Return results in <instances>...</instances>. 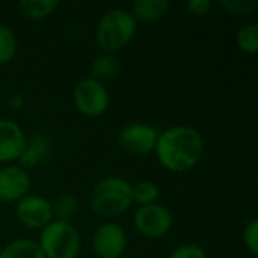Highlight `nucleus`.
I'll use <instances>...</instances> for the list:
<instances>
[{"label":"nucleus","instance_id":"obj_1","mask_svg":"<svg viewBox=\"0 0 258 258\" xmlns=\"http://www.w3.org/2000/svg\"><path fill=\"white\" fill-rule=\"evenodd\" d=\"M154 153L159 163L169 172H187L200 163L204 139L192 125H174L159 133Z\"/></svg>","mask_w":258,"mask_h":258},{"label":"nucleus","instance_id":"obj_2","mask_svg":"<svg viewBox=\"0 0 258 258\" xmlns=\"http://www.w3.org/2000/svg\"><path fill=\"white\" fill-rule=\"evenodd\" d=\"M132 184L122 177H106L98 181L91 195V210L100 218H116L133 206Z\"/></svg>","mask_w":258,"mask_h":258},{"label":"nucleus","instance_id":"obj_3","mask_svg":"<svg viewBox=\"0 0 258 258\" xmlns=\"http://www.w3.org/2000/svg\"><path fill=\"white\" fill-rule=\"evenodd\" d=\"M138 23L125 9L115 8L107 11L97 24L95 44L103 53L115 54L125 48L135 38Z\"/></svg>","mask_w":258,"mask_h":258},{"label":"nucleus","instance_id":"obj_4","mask_svg":"<svg viewBox=\"0 0 258 258\" xmlns=\"http://www.w3.org/2000/svg\"><path fill=\"white\" fill-rule=\"evenodd\" d=\"M38 245L44 258H76L80 252L82 240L73 224L51 221L41 230Z\"/></svg>","mask_w":258,"mask_h":258},{"label":"nucleus","instance_id":"obj_5","mask_svg":"<svg viewBox=\"0 0 258 258\" xmlns=\"http://www.w3.org/2000/svg\"><path fill=\"white\" fill-rule=\"evenodd\" d=\"M73 101L82 115L98 118L109 107V92L104 85L91 77H85L76 83L73 89Z\"/></svg>","mask_w":258,"mask_h":258},{"label":"nucleus","instance_id":"obj_6","mask_svg":"<svg viewBox=\"0 0 258 258\" xmlns=\"http://www.w3.org/2000/svg\"><path fill=\"white\" fill-rule=\"evenodd\" d=\"M174 224L171 210L162 204L142 206L135 212L133 227L145 239H160L166 236Z\"/></svg>","mask_w":258,"mask_h":258},{"label":"nucleus","instance_id":"obj_7","mask_svg":"<svg viewBox=\"0 0 258 258\" xmlns=\"http://www.w3.org/2000/svg\"><path fill=\"white\" fill-rule=\"evenodd\" d=\"M92 249L98 258H119L127 249V236L116 222H104L92 236Z\"/></svg>","mask_w":258,"mask_h":258},{"label":"nucleus","instance_id":"obj_8","mask_svg":"<svg viewBox=\"0 0 258 258\" xmlns=\"http://www.w3.org/2000/svg\"><path fill=\"white\" fill-rule=\"evenodd\" d=\"M15 216L26 228L42 230L53 221L51 203L44 197L27 194L17 203Z\"/></svg>","mask_w":258,"mask_h":258},{"label":"nucleus","instance_id":"obj_9","mask_svg":"<svg viewBox=\"0 0 258 258\" xmlns=\"http://www.w3.org/2000/svg\"><path fill=\"white\" fill-rule=\"evenodd\" d=\"M159 132L145 122H132L121 128L118 135L119 145L136 156H145L154 151Z\"/></svg>","mask_w":258,"mask_h":258},{"label":"nucleus","instance_id":"obj_10","mask_svg":"<svg viewBox=\"0 0 258 258\" xmlns=\"http://www.w3.org/2000/svg\"><path fill=\"white\" fill-rule=\"evenodd\" d=\"M30 175L20 166H6L0 169V201L18 203L29 194Z\"/></svg>","mask_w":258,"mask_h":258},{"label":"nucleus","instance_id":"obj_11","mask_svg":"<svg viewBox=\"0 0 258 258\" xmlns=\"http://www.w3.org/2000/svg\"><path fill=\"white\" fill-rule=\"evenodd\" d=\"M26 142L27 138L15 121L0 119V163L17 160L26 148Z\"/></svg>","mask_w":258,"mask_h":258},{"label":"nucleus","instance_id":"obj_12","mask_svg":"<svg viewBox=\"0 0 258 258\" xmlns=\"http://www.w3.org/2000/svg\"><path fill=\"white\" fill-rule=\"evenodd\" d=\"M169 8L171 3L168 0H135L130 14L136 23H156L168 14Z\"/></svg>","mask_w":258,"mask_h":258},{"label":"nucleus","instance_id":"obj_13","mask_svg":"<svg viewBox=\"0 0 258 258\" xmlns=\"http://www.w3.org/2000/svg\"><path fill=\"white\" fill-rule=\"evenodd\" d=\"M121 73V62L115 54L103 53L97 56L91 63V79L104 85L115 80Z\"/></svg>","mask_w":258,"mask_h":258},{"label":"nucleus","instance_id":"obj_14","mask_svg":"<svg viewBox=\"0 0 258 258\" xmlns=\"http://www.w3.org/2000/svg\"><path fill=\"white\" fill-rule=\"evenodd\" d=\"M57 0H21L17 3L18 12L29 20L47 18L57 9Z\"/></svg>","mask_w":258,"mask_h":258},{"label":"nucleus","instance_id":"obj_15","mask_svg":"<svg viewBox=\"0 0 258 258\" xmlns=\"http://www.w3.org/2000/svg\"><path fill=\"white\" fill-rule=\"evenodd\" d=\"M0 258H44V254L38 242L30 239H18L8 243L0 251Z\"/></svg>","mask_w":258,"mask_h":258},{"label":"nucleus","instance_id":"obj_16","mask_svg":"<svg viewBox=\"0 0 258 258\" xmlns=\"http://www.w3.org/2000/svg\"><path fill=\"white\" fill-rule=\"evenodd\" d=\"M51 210H53V218H54L53 221L71 224V221L76 218V215L79 212L77 198L70 192H62L51 203Z\"/></svg>","mask_w":258,"mask_h":258},{"label":"nucleus","instance_id":"obj_17","mask_svg":"<svg viewBox=\"0 0 258 258\" xmlns=\"http://www.w3.org/2000/svg\"><path fill=\"white\" fill-rule=\"evenodd\" d=\"M132 192H133V203L139 204V207L150 206L157 203L160 197V186L156 181L142 180L138 184L132 186Z\"/></svg>","mask_w":258,"mask_h":258},{"label":"nucleus","instance_id":"obj_18","mask_svg":"<svg viewBox=\"0 0 258 258\" xmlns=\"http://www.w3.org/2000/svg\"><path fill=\"white\" fill-rule=\"evenodd\" d=\"M239 48L246 54H255L258 51V26L255 23L246 24L239 29L236 35Z\"/></svg>","mask_w":258,"mask_h":258},{"label":"nucleus","instance_id":"obj_19","mask_svg":"<svg viewBox=\"0 0 258 258\" xmlns=\"http://www.w3.org/2000/svg\"><path fill=\"white\" fill-rule=\"evenodd\" d=\"M17 54V38L14 32L0 23V65L11 62Z\"/></svg>","mask_w":258,"mask_h":258},{"label":"nucleus","instance_id":"obj_20","mask_svg":"<svg viewBox=\"0 0 258 258\" xmlns=\"http://www.w3.org/2000/svg\"><path fill=\"white\" fill-rule=\"evenodd\" d=\"M219 6L228 15L245 17L255 11L258 0H219Z\"/></svg>","mask_w":258,"mask_h":258},{"label":"nucleus","instance_id":"obj_21","mask_svg":"<svg viewBox=\"0 0 258 258\" xmlns=\"http://www.w3.org/2000/svg\"><path fill=\"white\" fill-rule=\"evenodd\" d=\"M243 243L252 257L258 255V222L255 219L249 221L243 230Z\"/></svg>","mask_w":258,"mask_h":258},{"label":"nucleus","instance_id":"obj_22","mask_svg":"<svg viewBox=\"0 0 258 258\" xmlns=\"http://www.w3.org/2000/svg\"><path fill=\"white\" fill-rule=\"evenodd\" d=\"M26 147H29L30 150H33V151L39 156V159L42 160V159H45V157L50 154L53 144H51V141H50L47 136L36 135V136L30 138V139L26 142Z\"/></svg>","mask_w":258,"mask_h":258},{"label":"nucleus","instance_id":"obj_23","mask_svg":"<svg viewBox=\"0 0 258 258\" xmlns=\"http://www.w3.org/2000/svg\"><path fill=\"white\" fill-rule=\"evenodd\" d=\"M168 258H207V254L200 245L186 243L174 249Z\"/></svg>","mask_w":258,"mask_h":258},{"label":"nucleus","instance_id":"obj_24","mask_svg":"<svg viewBox=\"0 0 258 258\" xmlns=\"http://www.w3.org/2000/svg\"><path fill=\"white\" fill-rule=\"evenodd\" d=\"M18 166L21 168V169H24V171H30V169H35L39 163H41V159H39V156L33 151V150H30L29 147H26L23 151H21V154L18 156Z\"/></svg>","mask_w":258,"mask_h":258},{"label":"nucleus","instance_id":"obj_25","mask_svg":"<svg viewBox=\"0 0 258 258\" xmlns=\"http://www.w3.org/2000/svg\"><path fill=\"white\" fill-rule=\"evenodd\" d=\"M212 5V0H189L186 3V8L195 17H204L209 14Z\"/></svg>","mask_w":258,"mask_h":258},{"label":"nucleus","instance_id":"obj_26","mask_svg":"<svg viewBox=\"0 0 258 258\" xmlns=\"http://www.w3.org/2000/svg\"><path fill=\"white\" fill-rule=\"evenodd\" d=\"M24 103H26V100H24V97H23L21 94L12 95V97L9 98V101H8V104H9L11 109H21V107L24 106Z\"/></svg>","mask_w":258,"mask_h":258}]
</instances>
